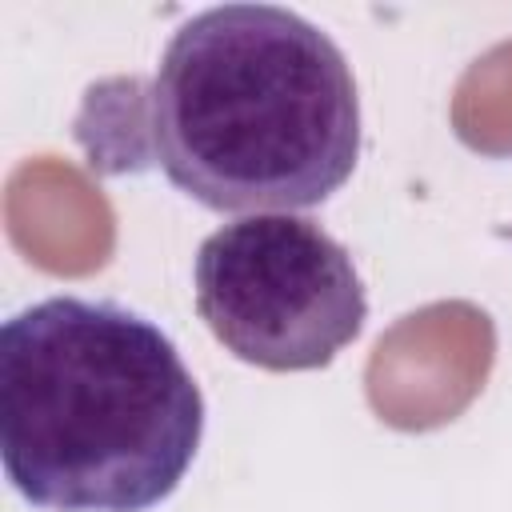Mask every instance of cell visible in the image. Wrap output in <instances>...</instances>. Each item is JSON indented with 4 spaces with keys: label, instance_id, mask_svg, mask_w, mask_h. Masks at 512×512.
<instances>
[{
    "label": "cell",
    "instance_id": "obj_1",
    "mask_svg": "<svg viewBox=\"0 0 512 512\" xmlns=\"http://www.w3.org/2000/svg\"><path fill=\"white\" fill-rule=\"evenodd\" d=\"M204 396L176 344L116 300L48 296L0 328V460L48 512H148L192 468Z\"/></svg>",
    "mask_w": 512,
    "mask_h": 512
},
{
    "label": "cell",
    "instance_id": "obj_2",
    "mask_svg": "<svg viewBox=\"0 0 512 512\" xmlns=\"http://www.w3.org/2000/svg\"><path fill=\"white\" fill-rule=\"evenodd\" d=\"M160 172L212 212H296L360 160V96L336 40L292 8L216 4L184 20L144 96Z\"/></svg>",
    "mask_w": 512,
    "mask_h": 512
},
{
    "label": "cell",
    "instance_id": "obj_3",
    "mask_svg": "<svg viewBox=\"0 0 512 512\" xmlns=\"http://www.w3.org/2000/svg\"><path fill=\"white\" fill-rule=\"evenodd\" d=\"M196 312L244 364L312 372L364 328V280L340 240L292 212L240 216L196 252Z\"/></svg>",
    "mask_w": 512,
    "mask_h": 512
}]
</instances>
